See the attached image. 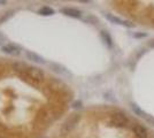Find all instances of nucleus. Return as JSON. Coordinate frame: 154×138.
Listing matches in <instances>:
<instances>
[{
    "label": "nucleus",
    "mask_w": 154,
    "mask_h": 138,
    "mask_svg": "<svg viewBox=\"0 0 154 138\" xmlns=\"http://www.w3.org/2000/svg\"><path fill=\"white\" fill-rule=\"evenodd\" d=\"M72 107H74V108H81V107H82V103H81V101H75V103L72 104Z\"/></svg>",
    "instance_id": "16"
},
{
    "label": "nucleus",
    "mask_w": 154,
    "mask_h": 138,
    "mask_svg": "<svg viewBox=\"0 0 154 138\" xmlns=\"http://www.w3.org/2000/svg\"><path fill=\"white\" fill-rule=\"evenodd\" d=\"M79 120H81V115H79V114H71V116H69V118L64 121V123L62 124L61 129H60L61 135L64 136V135L69 133V132L76 127V124L78 123Z\"/></svg>",
    "instance_id": "2"
},
{
    "label": "nucleus",
    "mask_w": 154,
    "mask_h": 138,
    "mask_svg": "<svg viewBox=\"0 0 154 138\" xmlns=\"http://www.w3.org/2000/svg\"><path fill=\"white\" fill-rule=\"evenodd\" d=\"M61 12L67 15V16H70V17H74V19H81L82 17V12L78 11L76 8H70V7H67V8H62Z\"/></svg>",
    "instance_id": "8"
},
{
    "label": "nucleus",
    "mask_w": 154,
    "mask_h": 138,
    "mask_svg": "<svg viewBox=\"0 0 154 138\" xmlns=\"http://www.w3.org/2000/svg\"><path fill=\"white\" fill-rule=\"evenodd\" d=\"M26 76L29 78H31V81H36V82H42L45 78V74L42 69H39L37 67H29Z\"/></svg>",
    "instance_id": "3"
},
{
    "label": "nucleus",
    "mask_w": 154,
    "mask_h": 138,
    "mask_svg": "<svg viewBox=\"0 0 154 138\" xmlns=\"http://www.w3.org/2000/svg\"><path fill=\"white\" fill-rule=\"evenodd\" d=\"M6 41H7V37L4 35V33L0 32V46L2 47V46L6 45Z\"/></svg>",
    "instance_id": "15"
},
{
    "label": "nucleus",
    "mask_w": 154,
    "mask_h": 138,
    "mask_svg": "<svg viewBox=\"0 0 154 138\" xmlns=\"http://www.w3.org/2000/svg\"><path fill=\"white\" fill-rule=\"evenodd\" d=\"M26 58H28V60H30L32 62H36V63H45L46 62L45 59H44L43 57H40L39 54H37V53H35V52L28 51V52L26 53Z\"/></svg>",
    "instance_id": "10"
},
{
    "label": "nucleus",
    "mask_w": 154,
    "mask_h": 138,
    "mask_svg": "<svg viewBox=\"0 0 154 138\" xmlns=\"http://www.w3.org/2000/svg\"><path fill=\"white\" fill-rule=\"evenodd\" d=\"M131 108H132V111L135 112V114H137L138 116H140V118H147V120L149 118L147 116V114H146L145 112H143V111H141L140 108L136 105V104H131Z\"/></svg>",
    "instance_id": "13"
},
{
    "label": "nucleus",
    "mask_w": 154,
    "mask_h": 138,
    "mask_svg": "<svg viewBox=\"0 0 154 138\" xmlns=\"http://www.w3.org/2000/svg\"><path fill=\"white\" fill-rule=\"evenodd\" d=\"M100 37H101V39L103 40V43L108 46V47H113V39H112L110 35H109L107 31L101 30V31H100Z\"/></svg>",
    "instance_id": "11"
},
{
    "label": "nucleus",
    "mask_w": 154,
    "mask_h": 138,
    "mask_svg": "<svg viewBox=\"0 0 154 138\" xmlns=\"http://www.w3.org/2000/svg\"><path fill=\"white\" fill-rule=\"evenodd\" d=\"M14 70L16 72H19L21 76H26V72H28V69H29V66L26 65V62H22V61H17L13 65Z\"/></svg>",
    "instance_id": "6"
},
{
    "label": "nucleus",
    "mask_w": 154,
    "mask_h": 138,
    "mask_svg": "<svg viewBox=\"0 0 154 138\" xmlns=\"http://www.w3.org/2000/svg\"><path fill=\"white\" fill-rule=\"evenodd\" d=\"M13 11H8L7 13H5V15H2L1 17H0V24L1 23H4V22H6L7 20H9L12 16H13Z\"/></svg>",
    "instance_id": "14"
},
{
    "label": "nucleus",
    "mask_w": 154,
    "mask_h": 138,
    "mask_svg": "<svg viewBox=\"0 0 154 138\" xmlns=\"http://www.w3.org/2000/svg\"><path fill=\"white\" fill-rule=\"evenodd\" d=\"M146 33H140V35H135V37H145Z\"/></svg>",
    "instance_id": "17"
},
{
    "label": "nucleus",
    "mask_w": 154,
    "mask_h": 138,
    "mask_svg": "<svg viewBox=\"0 0 154 138\" xmlns=\"http://www.w3.org/2000/svg\"><path fill=\"white\" fill-rule=\"evenodd\" d=\"M48 67H50L51 70H53L57 74H61V75H67L68 74V70L66 69V67L60 65V63H57V62H50Z\"/></svg>",
    "instance_id": "9"
},
{
    "label": "nucleus",
    "mask_w": 154,
    "mask_h": 138,
    "mask_svg": "<svg viewBox=\"0 0 154 138\" xmlns=\"http://www.w3.org/2000/svg\"><path fill=\"white\" fill-rule=\"evenodd\" d=\"M38 14L43 15V16H51V15L54 14V9L48 6H44L38 11Z\"/></svg>",
    "instance_id": "12"
},
{
    "label": "nucleus",
    "mask_w": 154,
    "mask_h": 138,
    "mask_svg": "<svg viewBox=\"0 0 154 138\" xmlns=\"http://www.w3.org/2000/svg\"><path fill=\"white\" fill-rule=\"evenodd\" d=\"M7 1H5V0H0V5H6Z\"/></svg>",
    "instance_id": "18"
},
{
    "label": "nucleus",
    "mask_w": 154,
    "mask_h": 138,
    "mask_svg": "<svg viewBox=\"0 0 154 138\" xmlns=\"http://www.w3.org/2000/svg\"><path fill=\"white\" fill-rule=\"evenodd\" d=\"M105 17H106L109 22L114 23V24L127 26V28H134V26H135V23H131V22H129V21H124V20H122V19L115 16V15H113V14H109V13L105 14Z\"/></svg>",
    "instance_id": "4"
},
{
    "label": "nucleus",
    "mask_w": 154,
    "mask_h": 138,
    "mask_svg": "<svg viewBox=\"0 0 154 138\" xmlns=\"http://www.w3.org/2000/svg\"><path fill=\"white\" fill-rule=\"evenodd\" d=\"M151 47H154V40H152V43H151Z\"/></svg>",
    "instance_id": "19"
},
{
    "label": "nucleus",
    "mask_w": 154,
    "mask_h": 138,
    "mask_svg": "<svg viewBox=\"0 0 154 138\" xmlns=\"http://www.w3.org/2000/svg\"><path fill=\"white\" fill-rule=\"evenodd\" d=\"M109 123L116 128H125L130 123V120L124 113L115 112L109 116Z\"/></svg>",
    "instance_id": "1"
},
{
    "label": "nucleus",
    "mask_w": 154,
    "mask_h": 138,
    "mask_svg": "<svg viewBox=\"0 0 154 138\" xmlns=\"http://www.w3.org/2000/svg\"><path fill=\"white\" fill-rule=\"evenodd\" d=\"M132 132L135 133L136 138H149L147 130L141 124H138V123L132 124Z\"/></svg>",
    "instance_id": "5"
},
{
    "label": "nucleus",
    "mask_w": 154,
    "mask_h": 138,
    "mask_svg": "<svg viewBox=\"0 0 154 138\" xmlns=\"http://www.w3.org/2000/svg\"><path fill=\"white\" fill-rule=\"evenodd\" d=\"M2 51L9 55H19L21 53V48L15 44H6L5 46H2Z\"/></svg>",
    "instance_id": "7"
}]
</instances>
